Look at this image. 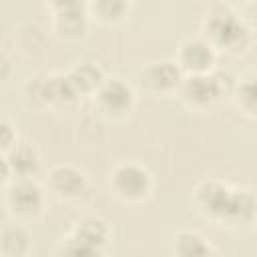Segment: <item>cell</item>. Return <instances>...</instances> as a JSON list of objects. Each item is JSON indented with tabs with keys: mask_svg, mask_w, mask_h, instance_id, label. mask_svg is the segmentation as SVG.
Segmentation results:
<instances>
[{
	"mask_svg": "<svg viewBox=\"0 0 257 257\" xmlns=\"http://www.w3.org/2000/svg\"><path fill=\"white\" fill-rule=\"evenodd\" d=\"M225 56H243L255 44V28L239 8L217 2L201 18V32Z\"/></svg>",
	"mask_w": 257,
	"mask_h": 257,
	"instance_id": "cell-1",
	"label": "cell"
},
{
	"mask_svg": "<svg viewBox=\"0 0 257 257\" xmlns=\"http://www.w3.org/2000/svg\"><path fill=\"white\" fill-rule=\"evenodd\" d=\"M112 243L110 223L98 215L80 217L72 229L60 237L54 253L72 257H100Z\"/></svg>",
	"mask_w": 257,
	"mask_h": 257,
	"instance_id": "cell-2",
	"label": "cell"
},
{
	"mask_svg": "<svg viewBox=\"0 0 257 257\" xmlns=\"http://www.w3.org/2000/svg\"><path fill=\"white\" fill-rule=\"evenodd\" d=\"M233 84L235 80L221 70H213L207 74H191L185 76L177 96L189 110L207 112L225 98H231Z\"/></svg>",
	"mask_w": 257,
	"mask_h": 257,
	"instance_id": "cell-3",
	"label": "cell"
},
{
	"mask_svg": "<svg viewBox=\"0 0 257 257\" xmlns=\"http://www.w3.org/2000/svg\"><path fill=\"white\" fill-rule=\"evenodd\" d=\"M110 195L124 205H143L153 197V173L137 161H118L106 177Z\"/></svg>",
	"mask_w": 257,
	"mask_h": 257,
	"instance_id": "cell-4",
	"label": "cell"
},
{
	"mask_svg": "<svg viewBox=\"0 0 257 257\" xmlns=\"http://www.w3.org/2000/svg\"><path fill=\"white\" fill-rule=\"evenodd\" d=\"M4 189V207L12 221L30 225L44 215L46 191L36 179H12Z\"/></svg>",
	"mask_w": 257,
	"mask_h": 257,
	"instance_id": "cell-5",
	"label": "cell"
},
{
	"mask_svg": "<svg viewBox=\"0 0 257 257\" xmlns=\"http://www.w3.org/2000/svg\"><path fill=\"white\" fill-rule=\"evenodd\" d=\"M96 112L112 122L126 120L137 106L135 86L120 74L106 76L92 96Z\"/></svg>",
	"mask_w": 257,
	"mask_h": 257,
	"instance_id": "cell-6",
	"label": "cell"
},
{
	"mask_svg": "<svg viewBox=\"0 0 257 257\" xmlns=\"http://www.w3.org/2000/svg\"><path fill=\"white\" fill-rule=\"evenodd\" d=\"M183 80H185V72L181 70L175 58L149 60L137 72V84L141 86L143 92H147L153 98L177 96Z\"/></svg>",
	"mask_w": 257,
	"mask_h": 257,
	"instance_id": "cell-7",
	"label": "cell"
},
{
	"mask_svg": "<svg viewBox=\"0 0 257 257\" xmlns=\"http://www.w3.org/2000/svg\"><path fill=\"white\" fill-rule=\"evenodd\" d=\"M231 195H233V185L221 179H203L195 185L191 201H193L195 211L203 219L217 223V225H225Z\"/></svg>",
	"mask_w": 257,
	"mask_h": 257,
	"instance_id": "cell-8",
	"label": "cell"
},
{
	"mask_svg": "<svg viewBox=\"0 0 257 257\" xmlns=\"http://www.w3.org/2000/svg\"><path fill=\"white\" fill-rule=\"evenodd\" d=\"M46 191L60 203H80L88 191V177L82 169L68 163H58L48 169L44 177Z\"/></svg>",
	"mask_w": 257,
	"mask_h": 257,
	"instance_id": "cell-9",
	"label": "cell"
},
{
	"mask_svg": "<svg viewBox=\"0 0 257 257\" xmlns=\"http://www.w3.org/2000/svg\"><path fill=\"white\" fill-rule=\"evenodd\" d=\"M177 64L185 72V76L191 74H207L217 70V60L219 52L213 48V44L203 36V34H193L183 38L177 44L175 56Z\"/></svg>",
	"mask_w": 257,
	"mask_h": 257,
	"instance_id": "cell-10",
	"label": "cell"
},
{
	"mask_svg": "<svg viewBox=\"0 0 257 257\" xmlns=\"http://www.w3.org/2000/svg\"><path fill=\"white\" fill-rule=\"evenodd\" d=\"M40 171V155L30 143L18 141L8 153H2V185L12 179H36Z\"/></svg>",
	"mask_w": 257,
	"mask_h": 257,
	"instance_id": "cell-11",
	"label": "cell"
},
{
	"mask_svg": "<svg viewBox=\"0 0 257 257\" xmlns=\"http://www.w3.org/2000/svg\"><path fill=\"white\" fill-rule=\"evenodd\" d=\"M92 18L86 4L68 6L56 12H50L52 34L62 42H80L88 36Z\"/></svg>",
	"mask_w": 257,
	"mask_h": 257,
	"instance_id": "cell-12",
	"label": "cell"
},
{
	"mask_svg": "<svg viewBox=\"0 0 257 257\" xmlns=\"http://www.w3.org/2000/svg\"><path fill=\"white\" fill-rule=\"evenodd\" d=\"M66 78L80 98H92L102 80L106 78V74L96 62L78 60L66 70Z\"/></svg>",
	"mask_w": 257,
	"mask_h": 257,
	"instance_id": "cell-13",
	"label": "cell"
},
{
	"mask_svg": "<svg viewBox=\"0 0 257 257\" xmlns=\"http://www.w3.org/2000/svg\"><path fill=\"white\" fill-rule=\"evenodd\" d=\"M255 221H257V195L251 189L233 187L225 225L227 227H249Z\"/></svg>",
	"mask_w": 257,
	"mask_h": 257,
	"instance_id": "cell-14",
	"label": "cell"
},
{
	"mask_svg": "<svg viewBox=\"0 0 257 257\" xmlns=\"http://www.w3.org/2000/svg\"><path fill=\"white\" fill-rule=\"evenodd\" d=\"M229 100L241 116L257 120V70H249L235 80Z\"/></svg>",
	"mask_w": 257,
	"mask_h": 257,
	"instance_id": "cell-15",
	"label": "cell"
},
{
	"mask_svg": "<svg viewBox=\"0 0 257 257\" xmlns=\"http://www.w3.org/2000/svg\"><path fill=\"white\" fill-rule=\"evenodd\" d=\"M32 251V235L24 223H6L0 231V255L2 257H26Z\"/></svg>",
	"mask_w": 257,
	"mask_h": 257,
	"instance_id": "cell-16",
	"label": "cell"
},
{
	"mask_svg": "<svg viewBox=\"0 0 257 257\" xmlns=\"http://www.w3.org/2000/svg\"><path fill=\"white\" fill-rule=\"evenodd\" d=\"M171 253L173 255H181V257H207V255H215L217 249L199 231L181 229V231H177L173 235Z\"/></svg>",
	"mask_w": 257,
	"mask_h": 257,
	"instance_id": "cell-17",
	"label": "cell"
},
{
	"mask_svg": "<svg viewBox=\"0 0 257 257\" xmlns=\"http://www.w3.org/2000/svg\"><path fill=\"white\" fill-rule=\"evenodd\" d=\"M133 0H86L92 22L102 26H118L126 20Z\"/></svg>",
	"mask_w": 257,
	"mask_h": 257,
	"instance_id": "cell-18",
	"label": "cell"
},
{
	"mask_svg": "<svg viewBox=\"0 0 257 257\" xmlns=\"http://www.w3.org/2000/svg\"><path fill=\"white\" fill-rule=\"evenodd\" d=\"M16 143H18L16 126L10 122L8 116H2V120H0V151L8 153Z\"/></svg>",
	"mask_w": 257,
	"mask_h": 257,
	"instance_id": "cell-19",
	"label": "cell"
},
{
	"mask_svg": "<svg viewBox=\"0 0 257 257\" xmlns=\"http://www.w3.org/2000/svg\"><path fill=\"white\" fill-rule=\"evenodd\" d=\"M44 4L50 12H56V10H62V8H68V6L86 4V0H44Z\"/></svg>",
	"mask_w": 257,
	"mask_h": 257,
	"instance_id": "cell-20",
	"label": "cell"
},
{
	"mask_svg": "<svg viewBox=\"0 0 257 257\" xmlns=\"http://www.w3.org/2000/svg\"><path fill=\"white\" fill-rule=\"evenodd\" d=\"M219 2H223V4H229V6H233V8H243V6H247V4H251L253 0H219Z\"/></svg>",
	"mask_w": 257,
	"mask_h": 257,
	"instance_id": "cell-21",
	"label": "cell"
}]
</instances>
